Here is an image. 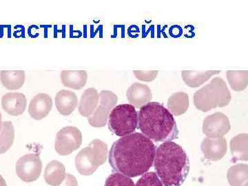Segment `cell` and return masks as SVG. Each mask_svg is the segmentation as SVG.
I'll use <instances>...</instances> for the list:
<instances>
[{
    "instance_id": "cell-1",
    "label": "cell",
    "mask_w": 248,
    "mask_h": 186,
    "mask_svg": "<svg viewBox=\"0 0 248 186\" xmlns=\"http://www.w3.org/2000/svg\"><path fill=\"white\" fill-rule=\"evenodd\" d=\"M156 146L142 133H133L122 137L111 147L109 163L111 167L128 177H137L148 172L153 164Z\"/></svg>"
},
{
    "instance_id": "cell-2",
    "label": "cell",
    "mask_w": 248,
    "mask_h": 186,
    "mask_svg": "<svg viewBox=\"0 0 248 186\" xmlns=\"http://www.w3.org/2000/svg\"><path fill=\"white\" fill-rule=\"evenodd\" d=\"M155 168L166 186H181L190 171V161L184 148L172 141L164 142L156 150Z\"/></svg>"
},
{
    "instance_id": "cell-3",
    "label": "cell",
    "mask_w": 248,
    "mask_h": 186,
    "mask_svg": "<svg viewBox=\"0 0 248 186\" xmlns=\"http://www.w3.org/2000/svg\"><path fill=\"white\" fill-rule=\"evenodd\" d=\"M138 126L142 134L151 141H171L179 138L174 117L159 102H149L140 108Z\"/></svg>"
},
{
    "instance_id": "cell-4",
    "label": "cell",
    "mask_w": 248,
    "mask_h": 186,
    "mask_svg": "<svg viewBox=\"0 0 248 186\" xmlns=\"http://www.w3.org/2000/svg\"><path fill=\"white\" fill-rule=\"evenodd\" d=\"M231 93L226 81L221 78H215L194 94V104L203 112L226 107L231 102Z\"/></svg>"
},
{
    "instance_id": "cell-5",
    "label": "cell",
    "mask_w": 248,
    "mask_h": 186,
    "mask_svg": "<svg viewBox=\"0 0 248 186\" xmlns=\"http://www.w3.org/2000/svg\"><path fill=\"white\" fill-rule=\"evenodd\" d=\"M108 156V146L100 140H94L78 153L76 158V169L80 174L90 176L98 168L105 164Z\"/></svg>"
},
{
    "instance_id": "cell-6",
    "label": "cell",
    "mask_w": 248,
    "mask_h": 186,
    "mask_svg": "<svg viewBox=\"0 0 248 186\" xmlns=\"http://www.w3.org/2000/svg\"><path fill=\"white\" fill-rule=\"evenodd\" d=\"M138 125V113L131 104L116 106L108 117V128L117 136L124 137L135 131Z\"/></svg>"
},
{
    "instance_id": "cell-7",
    "label": "cell",
    "mask_w": 248,
    "mask_h": 186,
    "mask_svg": "<svg viewBox=\"0 0 248 186\" xmlns=\"http://www.w3.org/2000/svg\"><path fill=\"white\" fill-rule=\"evenodd\" d=\"M118 97L112 91H101L98 107L92 115L88 117L90 125L94 128L105 126L108 120L110 112L116 107Z\"/></svg>"
},
{
    "instance_id": "cell-8",
    "label": "cell",
    "mask_w": 248,
    "mask_h": 186,
    "mask_svg": "<svg viewBox=\"0 0 248 186\" xmlns=\"http://www.w3.org/2000/svg\"><path fill=\"white\" fill-rule=\"evenodd\" d=\"M82 143V134L75 126L62 128L57 134L55 149L59 155L66 156L77 151Z\"/></svg>"
},
{
    "instance_id": "cell-9",
    "label": "cell",
    "mask_w": 248,
    "mask_h": 186,
    "mask_svg": "<svg viewBox=\"0 0 248 186\" xmlns=\"http://www.w3.org/2000/svg\"><path fill=\"white\" fill-rule=\"evenodd\" d=\"M18 177L24 182H33L40 177L42 163L40 155L30 153L19 158L16 166Z\"/></svg>"
},
{
    "instance_id": "cell-10",
    "label": "cell",
    "mask_w": 248,
    "mask_h": 186,
    "mask_svg": "<svg viewBox=\"0 0 248 186\" xmlns=\"http://www.w3.org/2000/svg\"><path fill=\"white\" fill-rule=\"evenodd\" d=\"M231 128L229 119L222 112L209 115L203 121V132L208 138H223Z\"/></svg>"
},
{
    "instance_id": "cell-11",
    "label": "cell",
    "mask_w": 248,
    "mask_h": 186,
    "mask_svg": "<svg viewBox=\"0 0 248 186\" xmlns=\"http://www.w3.org/2000/svg\"><path fill=\"white\" fill-rule=\"evenodd\" d=\"M204 156L210 161L223 159L228 151L227 140L224 138L204 139L201 146Z\"/></svg>"
},
{
    "instance_id": "cell-12",
    "label": "cell",
    "mask_w": 248,
    "mask_h": 186,
    "mask_svg": "<svg viewBox=\"0 0 248 186\" xmlns=\"http://www.w3.org/2000/svg\"><path fill=\"white\" fill-rule=\"evenodd\" d=\"M3 110L13 117L22 115L27 106V97L23 93H8L1 97Z\"/></svg>"
},
{
    "instance_id": "cell-13",
    "label": "cell",
    "mask_w": 248,
    "mask_h": 186,
    "mask_svg": "<svg viewBox=\"0 0 248 186\" xmlns=\"http://www.w3.org/2000/svg\"><path fill=\"white\" fill-rule=\"evenodd\" d=\"M53 107V100L48 94L39 93L31 99L29 106V115L35 120H42L48 115Z\"/></svg>"
},
{
    "instance_id": "cell-14",
    "label": "cell",
    "mask_w": 248,
    "mask_h": 186,
    "mask_svg": "<svg viewBox=\"0 0 248 186\" xmlns=\"http://www.w3.org/2000/svg\"><path fill=\"white\" fill-rule=\"evenodd\" d=\"M126 97L129 103L133 107L141 108L151 102L153 94L147 85L138 82L132 84L128 88Z\"/></svg>"
},
{
    "instance_id": "cell-15",
    "label": "cell",
    "mask_w": 248,
    "mask_h": 186,
    "mask_svg": "<svg viewBox=\"0 0 248 186\" xmlns=\"http://www.w3.org/2000/svg\"><path fill=\"white\" fill-rule=\"evenodd\" d=\"M55 103L58 112L61 115L68 116L78 107V96L73 91L61 90L55 96Z\"/></svg>"
},
{
    "instance_id": "cell-16",
    "label": "cell",
    "mask_w": 248,
    "mask_h": 186,
    "mask_svg": "<svg viewBox=\"0 0 248 186\" xmlns=\"http://www.w3.org/2000/svg\"><path fill=\"white\" fill-rule=\"evenodd\" d=\"M99 102V93L94 88L85 90L81 94L79 104L80 115L89 117L96 110Z\"/></svg>"
},
{
    "instance_id": "cell-17",
    "label": "cell",
    "mask_w": 248,
    "mask_h": 186,
    "mask_svg": "<svg viewBox=\"0 0 248 186\" xmlns=\"http://www.w3.org/2000/svg\"><path fill=\"white\" fill-rule=\"evenodd\" d=\"M26 79L25 72L22 70H4L0 73V81L6 89L16 91L21 89Z\"/></svg>"
},
{
    "instance_id": "cell-18",
    "label": "cell",
    "mask_w": 248,
    "mask_h": 186,
    "mask_svg": "<svg viewBox=\"0 0 248 186\" xmlns=\"http://www.w3.org/2000/svg\"><path fill=\"white\" fill-rule=\"evenodd\" d=\"M44 177L46 182L49 185H60L66 177V169L64 165L60 161H52L47 165Z\"/></svg>"
},
{
    "instance_id": "cell-19",
    "label": "cell",
    "mask_w": 248,
    "mask_h": 186,
    "mask_svg": "<svg viewBox=\"0 0 248 186\" xmlns=\"http://www.w3.org/2000/svg\"><path fill=\"white\" fill-rule=\"evenodd\" d=\"M88 74L86 71H63L61 73L62 84L66 87L80 90L87 82Z\"/></svg>"
},
{
    "instance_id": "cell-20",
    "label": "cell",
    "mask_w": 248,
    "mask_h": 186,
    "mask_svg": "<svg viewBox=\"0 0 248 186\" xmlns=\"http://www.w3.org/2000/svg\"><path fill=\"white\" fill-rule=\"evenodd\" d=\"M221 71H182V77L184 82L191 88H198L215 75Z\"/></svg>"
},
{
    "instance_id": "cell-21",
    "label": "cell",
    "mask_w": 248,
    "mask_h": 186,
    "mask_svg": "<svg viewBox=\"0 0 248 186\" xmlns=\"http://www.w3.org/2000/svg\"><path fill=\"white\" fill-rule=\"evenodd\" d=\"M167 105L168 110L172 115H184L190 105L188 94L184 92L174 93L169 97Z\"/></svg>"
},
{
    "instance_id": "cell-22",
    "label": "cell",
    "mask_w": 248,
    "mask_h": 186,
    "mask_svg": "<svg viewBox=\"0 0 248 186\" xmlns=\"http://www.w3.org/2000/svg\"><path fill=\"white\" fill-rule=\"evenodd\" d=\"M231 151L236 161H247L248 159V135L239 134L231 140Z\"/></svg>"
},
{
    "instance_id": "cell-23",
    "label": "cell",
    "mask_w": 248,
    "mask_h": 186,
    "mask_svg": "<svg viewBox=\"0 0 248 186\" xmlns=\"http://www.w3.org/2000/svg\"><path fill=\"white\" fill-rule=\"evenodd\" d=\"M15 130L11 122H2L0 113V155L4 154L14 144Z\"/></svg>"
},
{
    "instance_id": "cell-24",
    "label": "cell",
    "mask_w": 248,
    "mask_h": 186,
    "mask_svg": "<svg viewBox=\"0 0 248 186\" xmlns=\"http://www.w3.org/2000/svg\"><path fill=\"white\" fill-rule=\"evenodd\" d=\"M248 179L247 164H239L230 168L228 171V180L231 186H244Z\"/></svg>"
},
{
    "instance_id": "cell-25",
    "label": "cell",
    "mask_w": 248,
    "mask_h": 186,
    "mask_svg": "<svg viewBox=\"0 0 248 186\" xmlns=\"http://www.w3.org/2000/svg\"><path fill=\"white\" fill-rule=\"evenodd\" d=\"M227 78L232 89L235 91H243L248 84V71H228Z\"/></svg>"
},
{
    "instance_id": "cell-26",
    "label": "cell",
    "mask_w": 248,
    "mask_h": 186,
    "mask_svg": "<svg viewBox=\"0 0 248 186\" xmlns=\"http://www.w3.org/2000/svg\"><path fill=\"white\" fill-rule=\"evenodd\" d=\"M104 186H135L133 181L130 177H126L120 173L115 172L110 174Z\"/></svg>"
},
{
    "instance_id": "cell-27",
    "label": "cell",
    "mask_w": 248,
    "mask_h": 186,
    "mask_svg": "<svg viewBox=\"0 0 248 186\" xmlns=\"http://www.w3.org/2000/svg\"><path fill=\"white\" fill-rule=\"evenodd\" d=\"M135 186H164V184L156 173L150 172L143 174Z\"/></svg>"
},
{
    "instance_id": "cell-28",
    "label": "cell",
    "mask_w": 248,
    "mask_h": 186,
    "mask_svg": "<svg viewBox=\"0 0 248 186\" xmlns=\"http://www.w3.org/2000/svg\"><path fill=\"white\" fill-rule=\"evenodd\" d=\"M158 73H159L158 71H134V75L137 79L140 81H146V82H151L156 79Z\"/></svg>"
},
{
    "instance_id": "cell-29",
    "label": "cell",
    "mask_w": 248,
    "mask_h": 186,
    "mask_svg": "<svg viewBox=\"0 0 248 186\" xmlns=\"http://www.w3.org/2000/svg\"><path fill=\"white\" fill-rule=\"evenodd\" d=\"M58 186H78V183L74 176L71 174H66L64 180Z\"/></svg>"
},
{
    "instance_id": "cell-30",
    "label": "cell",
    "mask_w": 248,
    "mask_h": 186,
    "mask_svg": "<svg viewBox=\"0 0 248 186\" xmlns=\"http://www.w3.org/2000/svg\"><path fill=\"white\" fill-rule=\"evenodd\" d=\"M0 186H6V183L5 182L4 178L0 175Z\"/></svg>"
}]
</instances>
